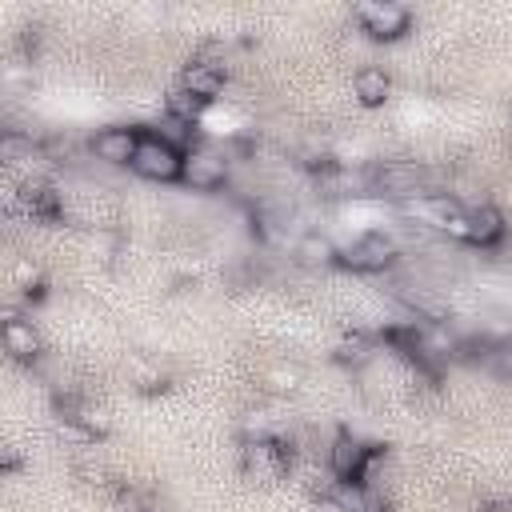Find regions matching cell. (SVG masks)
Masks as SVG:
<instances>
[{
  "mask_svg": "<svg viewBox=\"0 0 512 512\" xmlns=\"http://www.w3.org/2000/svg\"><path fill=\"white\" fill-rule=\"evenodd\" d=\"M20 468V456L16 452H4V472H16Z\"/></svg>",
  "mask_w": 512,
  "mask_h": 512,
  "instance_id": "ffe728a7",
  "label": "cell"
},
{
  "mask_svg": "<svg viewBox=\"0 0 512 512\" xmlns=\"http://www.w3.org/2000/svg\"><path fill=\"white\" fill-rule=\"evenodd\" d=\"M132 172L144 176V180H156V184H172L184 172V152L172 148V144H164L160 136L144 132L140 136V148H136V160H132Z\"/></svg>",
  "mask_w": 512,
  "mask_h": 512,
  "instance_id": "277c9868",
  "label": "cell"
},
{
  "mask_svg": "<svg viewBox=\"0 0 512 512\" xmlns=\"http://www.w3.org/2000/svg\"><path fill=\"white\" fill-rule=\"evenodd\" d=\"M148 132H152V136H160L164 144L180 148V152H192V148H196V144H192V132H196V128H192L188 120L172 116V112H164V116H160V120H156V124H152Z\"/></svg>",
  "mask_w": 512,
  "mask_h": 512,
  "instance_id": "5bb4252c",
  "label": "cell"
},
{
  "mask_svg": "<svg viewBox=\"0 0 512 512\" xmlns=\"http://www.w3.org/2000/svg\"><path fill=\"white\" fill-rule=\"evenodd\" d=\"M140 136L144 132L132 128V124H108V128H100L92 136V156L100 164H108V168H132L136 148H140Z\"/></svg>",
  "mask_w": 512,
  "mask_h": 512,
  "instance_id": "ba28073f",
  "label": "cell"
},
{
  "mask_svg": "<svg viewBox=\"0 0 512 512\" xmlns=\"http://www.w3.org/2000/svg\"><path fill=\"white\" fill-rule=\"evenodd\" d=\"M372 352H376V344H372V336H364V332H348V336L336 344V360L348 364V368H364V364L372 360Z\"/></svg>",
  "mask_w": 512,
  "mask_h": 512,
  "instance_id": "9a60e30c",
  "label": "cell"
},
{
  "mask_svg": "<svg viewBox=\"0 0 512 512\" xmlns=\"http://www.w3.org/2000/svg\"><path fill=\"white\" fill-rule=\"evenodd\" d=\"M376 456H380L376 444H364L352 432H340L328 444V472H332V480H360V484H368V468L376 464Z\"/></svg>",
  "mask_w": 512,
  "mask_h": 512,
  "instance_id": "5b68a950",
  "label": "cell"
},
{
  "mask_svg": "<svg viewBox=\"0 0 512 512\" xmlns=\"http://www.w3.org/2000/svg\"><path fill=\"white\" fill-rule=\"evenodd\" d=\"M508 508H512V504H508Z\"/></svg>",
  "mask_w": 512,
  "mask_h": 512,
  "instance_id": "7402d4cb",
  "label": "cell"
},
{
  "mask_svg": "<svg viewBox=\"0 0 512 512\" xmlns=\"http://www.w3.org/2000/svg\"><path fill=\"white\" fill-rule=\"evenodd\" d=\"M0 336H4V348H8V356H16V360H36L40 352H44V344H40V332L32 328V320H24V316H16L12 308L4 312V328H0Z\"/></svg>",
  "mask_w": 512,
  "mask_h": 512,
  "instance_id": "30bf717a",
  "label": "cell"
},
{
  "mask_svg": "<svg viewBox=\"0 0 512 512\" xmlns=\"http://www.w3.org/2000/svg\"><path fill=\"white\" fill-rule=\"evenodd\" d=\"M204 100H196V96H188L184 88H176L172 96H168V104H164V112H172V116H180V120H188V124H196L200 116H204Z\"/></svg>",
  "mask_w": 512,
  "mask_h": 512,
  "instance_id": "e0dca14e",
  "label": "cell"
},
{
  "mask_svg": "<svg viewBox=\"0 0 512 512\" xmlns=\"http://www.w3.org/2000/svg\"><path fill=\"white\" fill-rule=\"evenodd\" d=\"M268 384H272L276 392H296V384H300V368H292V364H276V368L268 372Z\"/></svg>",
  "mask_w": 512,
  "mask_h": 512,
  "instance_id": "ac0fdd59",
  "label": "cell"
},
{
  "mask_svg": "<svg viewBox=\"0 0 512 512\" xmlns=\"http://www.w3.org/2000/svg\"><path fill=\"white\" fill-rule=\"evenodd\" d=\"M352 92H356V100H360L364 108H380V104L392 96V76H388L384 68H376V64H364V68H356V76H352Z\"/></svg>",
  "mask_w": 512,
  "mask_h": 512,
  "instance_id": "7c38bea8",
  "label": "cell"
},
{
  "mask_svg": "<svg viewBox=\"0 0 512 512\" xmlns=\"http://www.w3.org/2000/svg\"><path fill=\"white\" fill-rule=\"evenodd\" d=\"M508 224H504V212L496 204H472L468 208V244L476 248H496L504 240Z\"/></svg>",
  "mask_w": 512,
  "mask_h": 512,
  "instance_id": "8fae6325",
  "label": "cell"
},
{
  "mask_svg": "<svg viewBox=\"0 0 512 512\" xmlns=\"http://www.w3.org/2000/svg\"><path fill=\"white\" fill-rule=\"evenodd\" d=\"M508 144H512V120H508Z\"/></svg>",
  "mask_w": 512,
  "mask_h": 512,
  "instance_id": "44dd1931",
  "label": "cell"
},
{
  "mask_svg": "<svg viewBox=\"0 0 512 512\" xmlns=\"http://www.w3.org/2000/svg\"><path fill=\"white\" fill-rule=\"evenodd\" d=\"M180 184L192 188V192H216V188H224L228 184V156L224 152H212V148L184 152Z\"/></svg>",
  "mask_w": 512,
  "mask_h": 512,
  "instance_id": "52a82bcc",
  "label": "cell"
},
{
  "mask_svg": "<svg viewBox=\"0 0 512 512\" xmlns=\"http://www.w3.org/2000/svg\"><path fill=\"white\" fill-rule=\"evenodd\" d=\"M368 192L404 204V200L432 192V188H428V172L416 160H384V164L368 168Z\"/></svg>",
  "mask_w": 512,
  "mask_h": 512,
  "instance_id": "6da1fadb",
  "label": "cell"
},
{
  "mask_svg": "<svg viewBox=\"0 0 512 512\" xmlns=\"http://www.w3.org/2000/svg\"><path fill=\"white\" fill-rule=\"evenodd\" d=\"M400 260V244L388 232H360L344 252H340V268L348 272H388Z\"/></svg>",
  "mask_w": 512,
  "mask_h": 512,
  "instance_id": "7a4b0ae2",
  "label": "cell"
},
{
  "mask_svg": "<svg viewBox=\"0 0 512 512\" xmlns=\"http://www.w3.org/2000/svg\"><path fill=\"white\" fill-rule=\"evenodd\" d=\"M32 156H36V144H32L28 136H20V132H12V128L0 136V160H4V164H20V160H32Z\"/></svg>",
  "mask_w": 512,
  "mask_h": 512,
  "instance_id": "2e32d148",
  "label": "cell"
},
{
  "mask_svg": "<svg viewBox=\"0 0 512 512\" xmlns=\"http://www.w3.org/2000/svg\"><path fill=\"white\" fill-rule=\"evenodd\" d=\"M240 468H244V476L268 484V480H280L292 468V452L280 436H248L244 448H240Z\"/></svg>",
  "mask_w": 512,
  "mask_h": 512,
  "instance_id": "3957f363",
  "label": "cell"
},
{
  "mask_svg": "<svg viewBox=\"0 0 512 512\" xmlns=\"http://www.w3.org/2000/svg\"><path fill=\"white\" fill-rule=\"evenodd\" d=\"M292 256H296L304 268H332V264H340V248H336L324 232H304V236L292 244Z\"/></svg>",
  "mask_w": 512,
  "mask_h": 512,
  "instance_id": "4fadbf2b",
  "label": "cell"
},
{
  "mask_svg": "<svg viewBox=\"0 0 512 512\" xmlns=\"http://www.w3.org/2000/svg\"><path fill=\"white\" fill-rule=\"evenodd\" d=\"M356 24L372 36V40H400L412 28V12L396 0H364L356 4Z\"/></svg>",
  "mask_w": 512,
  "mask_h": 512,
  "instance_id": "8992f818",
  "label": "cell"
},
{
  "mask_svg": "<svg viewBox=\"0 0 512 512\" xmlns=\"http://www.w3.org/2000/svg\"><path fill=\"white\" fill-rule=\"evenodd\" d=\"M224 68L216 64V60H192L188 68H184V76H180V88L188 92V96H196V100H204V104H212L220 92H224Z\"/></svg>",
  "mask_w": 512,
  "mask_h": 512,
  "instance_id": "9c48e42d",
  "label": "cell"
},
{
  "mask_svg": "<svg viewBox=\"0 0 512 512\" xmlns=\"http://www.w3.org/2000/svg\"><path fill=\"white\" fill-rule=\"evenodd\" d=\"M444 236L448 240H460V244H468V208H460L448 224H444Z\"/></svg>",
  "mask_w": 512,
  "mask_h": 512,
  "instance_id": "d6986e66",
  "label": "cell"
}]
</instances>
